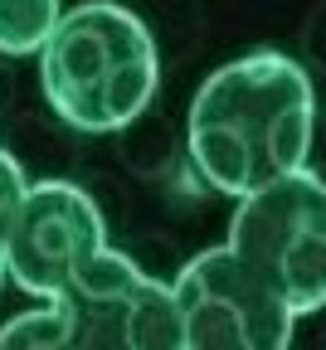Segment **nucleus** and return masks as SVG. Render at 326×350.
<instances>
[{"label": "nucleus", "instance_id": "nucleus-8", "mask_svg": "<svg viewBox=\"0 0 326 350\" xmlns=\"http://www.w3.org/2000/svg\"><path fill=\"white\" fill-rule=\"evenodd\" d=\"M25 185H29V180H25L20 161H15L10 151H0V282H5V229H10V214H15Z\"/></svg>", "mask_w": 326, "mask_h": 350}, {"label": "nucleus", "instance_id": "nucleus-2", "mask_svg": "<svg viewBox=\"0 0 326 350\" xmlns=\"http://www.w3.org/2000/svg\"><path fill=\"white\" fill-rule=\"evenodd\" d=\"M39 83L54 117L73 131H122L156 98L161 59L142 15L112 0L64 10L39 49Z\"/></svg>", "mask_w": 326, "mask_h": 350}, {"label": "nucleus", "instance_id": "nucleus-5", "mask_svg": "<svg viewBox=\"0 0 326 350\" xmlns=\"http://www.w3.org/2000/svg\"><path fill=\"white\" fill-rule=\"evenodd\" d=\"M185 350H214V345H249V350H283L292 340V306L277 297L249 262L219 243L195 253L171 282Z\"/></svg>", "mask_w": 326, "mask_h": 350}, {"label": "nucleus", "instance_id": "nucleus-6", "mask_svg": "<svg viewBox=\"0 0 326 350\" xmlns=\"http://www.w3.org/2000/svg\"><path fill=\"white\" fill-rule=\"evenodd\" d=\"M108 248L103 214L73 180L25 185L5 229V278L29 297H54L83 262Z\"/></svg>", "mask_w": 326, "mask_h": 350}, {"label": "nucleus", "instance_id": "nucleus-4", "mask_svg": "<svg viewBox=\"0 0 326 350\" xmlns=\"http://www.w3.org/2000/svg\"><path fill=\"white\" fill-rule=\"evenodd\" d=\"M44 301L54 312V350H73V345L185 350L175 292L147 278L127 253L98 248Z\"/></svg>", "mask_w": 326, "mask_h": 350}, {"label": "nucleus", "instance_id": "nucleus-3", "mask_svg": "<svg viewBox=\"0 0 326 350\" xmlns=\"http://www.w3.org/2000/svg\"><path fill=\"white\" fill-rule=\"evenodd\" d=\"M224 243L292 306V317L326 306V180L307 165L244 195Z\"/></svg>", "mask_w": 326, "mask_h": 350}, {"label": "nucleus", "instance_id": "nucleus-7", "mask_svg": "<svg viewBox=\"0 0 326 350\" xmlns=\"http://www.w3.org/2000/svg\"><path fill=\"white\" fill-rule=\"evenodd\" d=\"M64 15V0H0V54H39Z\"/></svg>", "mask_w": 326, "mask_h": 350}, {"label": "nucleus", "instance_id": "nucleus-1", "mask_svg": "<svg viewBox=\"0 0 326 350\" xmlns=\"http://www.w3.org/2000/svg\"><path fill=\"white\" fill-rule=\"evenodd\" d=\"M316 137V93L288 54H244L214 68L190 103V156L219 195H253L302 170Z\"/></svg>", "mask_w": 326, "mask_h": 350}]
</instances>
